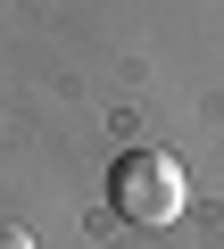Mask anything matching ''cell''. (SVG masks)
<instances>
[{
	"mask_svg": "<svg viewBox=\"0 0 224 249\" xmlns=\"http://www.w3.org/2000/svg\"><path fill=\"white\" fill-rule=\"evenodd\" d=\"M0 249H34V241H25V232H17V224H0Z\"/></svg>",
	"mask_w": 224,
	"mask_h": 249,
	"instance_id": "2",
	"label": "cell"
},
{
	"mask_svg": "<svg viewBox=\"0 0 224 249\" xmlns=\"http://www.w3.org/2000/svg\"><path fill=\"white\" fill-rule=\"evenodd\" d=\"M108 208H117L125 224H174V216L191 208L183 166H174L166 150H125L117 166H108Z\"/></svg>",
	"mask_w": 224,
	"mask_h": 249,
	"instance_id": "1",
	"label": "cell"
}]
</instances>
